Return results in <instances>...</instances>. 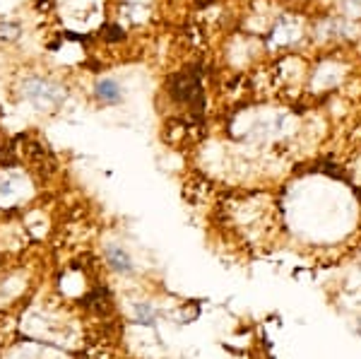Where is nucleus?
<instances>
[{
    "label": "nucleus",
    "mask_w": 361,
    "mask_h": 359,
    "mask_svg": "<svg viewBox=\"0 0 361 359\" xmlns=\"http://www.w3.org/2000/svg\"><path fill=\"white\" fill-rule=\"evenodd\" d=\"M94 97L104 104H118L121 97H123V90H121V85L116 83L114 78H106V80H99L97 83Z\"/></svg>",
    "instance_id": "nucleus-2"
},
{
    "label": "nucleus",
    "mask_w": 361,
    "mask_h": 359,
    "mask_svg": "<svg viewBox=\"0 0 361 359\" xmlns=\"http://www.w3.org/2000/svg\"><path fill=\"white\" fill-rule=\"evenodd\" d=\"M25 97L39 109H51L63 99L58 85L49 83V80H42V78L29 80V83L25 85Z\"/></svg>",
    "instance_id": "nucleus-1"
},
{
    "label": "nucleus",
    "mask_w": 361,
    "mask_h": 359,
    "mask_svg": "<svg viewBox=\"0 0 361 359\" xmlns=\"http://www.w3.org/2000/svg\"><path fill=\"white\" fill-rule=\"evenodd\" d=\"M109 260H111V265L116 270H121V273H126V270L130 268V258H128L121 248H111V251H109Z\"/></svg>",
    "instance_id": "nucleus-3"
}]
</instances>
